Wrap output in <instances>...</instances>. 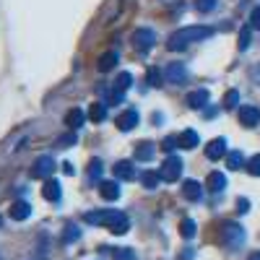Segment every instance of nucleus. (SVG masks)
<instances>
[{
	"label": "nucleus",
	"instance_id": "0eeeda50",
	"mask_svg": "<svg viewBox=\"0 0 260 260\" xmlns=\"http://www.w3.org/2000/svg\"><path fill=\"white\" fill-rule=\"evenodd\" d=\"M164 76H167V83H185L187 68H185L182 62H169L167 71H164Z\"/></svg>",
	"mask_w": 260,
	"mask_h": 260
},
{
	"label": "nucleus",
	"instance_id": "4468645a",
	"mask_svg": "<svg viewBox=\"0 0 260 260\" xmlns=\"http://www.w3.org/2000/svg\"><path fill=\"white\" fill-rule=\"evenodd\" d=\"M177 146L180 148H195V146H201V136L195 133V130H182L177 136Z\"/></svg>",
	"mask_w": 260,
	"mask_h": 260
},
{
	"label": "nucleus",
	"instance_id": "393cba45",
	"mask_svg": "<svg viewBox=\"0 0 260 260\" xmlns=\"http://www.w3.org/2000/svg\"><path fill=\"white\" fill-rule=\"evenodd\" d=\"M141 182H143V187L154 190V187L161 182V175H156V172H143V175H141Z\"/></svg>",
	"mask_w": 260,
	"mask_h": 260
},
{
	"label": "nucleus",
	"instance_id": "20e7f679",
	"mask_svg": "<svg viewBox=\"0 0 260 260\" xmlns=\"http://www.w3.org/2000/svg\"><path fill=\"white\" fill-rule=\"evenodd\" d=\"M159 175H161L164 182H177L180 175H182V159H180V156H169V159L161 164Z\"/></svg>",
	"mask_w": 260,
	"mask_h": 260
},
{
	"label": "nucleus",
	"instance_id": "c85d7f7f",
	"mask_svg": "<svg viewBox=\"0 0 260 260\" xmlns=\"http://www.w3.org/2000/svg\"><path fill=\"white\" fill-rule=\"evenodd\" d=\"M250 31H252V26H250V24L240 31V50H247V47H250Z\"/></svg>",
	"mask_w": 260,
	"mask_h": 260
},
{
	"label": "nucleus",
	"instance_id": "f8f14e48",
	"mask_svg": "<svg viewBox=\"0 0 260 260\" xmlns=\"http://www.w3.org/2000/svg\"><path fill=\"white\" fill-rule=\"evenodd\" d=\"M29 216H31V206H29L26 201L11 203V219H13V221H26Z\"/></svg>",
	"mask_w": 260,
	"mask_h": 260
},
{
	"label": "nucleus",
	"instance_id": "1a4fd4ad",
	"mask_svg": "<svg viewBox=\"0 0 260 260\" xmlns=\"http://www.w3.org/2000/svg\"><path fill=\"white\" fill-rule=\"evenodd\" d=\"M240 122H242L245 127H255V125H260V110H257V107H252V104L240 107Z\"/></svg>",
	"mask_w": 260,
	"mask_h": 260
},
{
	"label": "nucleus",
	"instance_id": "f03ea898",
	"mask_svg": "<svg viewBox=\"0 0 260 260\" xmlns=\"http://www.w3.org/2000/svg\"><path fill=\"white\" fill-rule=\"evenodd\" d=\"M213 34V29L211 26H182V29H177V31H172L169 34V39H167V50H185V47H190V45H195V42H203V39H208Z\"/></svg>",
	"mask_w": 260,
	"mask_h": 260
},
{
	"label": "nucleus",
	"instance_id": "7c9ffc66",
	"mask_svg": "<svg viewBox=\"0 0 260 260\" xmlns=\"http://www.w3.org/2000/svg\"><path fill=\"white\" fill-rule=\"evenodd\" d=\"M237 102H240V91H226V96H224V107H229V110H232V107H237Z\"/></svg>",
	"mask_w": 260,
	"mask_h": 260
},
{
	"label": "nucleus",
	"instance_id": "c756f323",
	"mask_svg": "<svg viewBox=\"0 0 260 260\" xmlns=\"http://www.w3.org/2000/svg\"><path fill=\"white\" fill-rule=\"evenodd\" d=\"M195 8H198L201 13H208L216 8V0H195Z\"/></svg>",
	"mask_w": 260,
	"mask_h": 260
},
{
	"label": "nucleus",
	"instance_id": "2f4dec72",
	"mask_svg": "<svg viewBox=\"0 0 260 260\" xmlns=\"http://www.w3.org/2000/svg\"><path fill=\"white\" fill-rule=\"evenodd\" d=\"M89 177H91V180H99V177H102V161H99V159H94V161L89 164Z\"/></svg>",
	"mask_w": 260,
	"mask_h": 260
},
{
	"label": "nucleus",
	"instance_id": "58836bf2",
	"mask_svg": "<svg viewBox=\"0 0 260 260\" xmlns=\"http://www.w3.org/2000/svg\"><path fill=\"white\" fill-rule=\"evenodd\" d=\"M62 172H65V175H76V167H73L71 161H65V164H62Z\"/></svg>",
	"mask_w": 260,
	"mask_h": 260
},
{
	"label": "nucleus",
	"instance_id": "423d86ee",
	"mask_svg": "<svg viewBox=\"0 0 260 260\" xmlns=\"http://www.w3.org/2000/svg\"><path fill=\"white\" fill-rule=\"evenodd\" d=\"M133 45H136V50H141V52L151 50V47L156 45V31H154V29H136V31H133Z\"/></svg>",
	"mask_w": 260,
	"mask_h": 260
},
{
	"label": "nucleus",
	"instance_id": "473e14b6",
	"mask_svg": "<svg viewBox=\"0 0 260 260\" xmlns=\"http://www.w3.org/2000/svg\"><path fill=\"white\" fill-rule=\"evenodd\" d=\"M73 240H78V229H76V226H68V232L62 234V242L68 245V242H73Z\"/></svg>",
	"mask_w": 260,
	"mask_h": 260
},
{
	"label": "nucleus",
	"instance_id": "e433bc0d",
	"mask_svg": "<svg viewBox=\"0 0 260 260\" xmlns=\"http://www.w3.org/2000/svg\"><path fill=\"white\" fill-rule=\"evenodd\" d=\"M175 146H177V136H169V138H164V143H161L164 151H172Z\"/></svg>",
	"mask_w": 260,
	"mask_h": 260
},
{
	"label": "nucleus",
	"instance_id": "bb28decb",
	"mask_svg": "<svg viewBox=\"0 0 260 260\" xmlns=\"http://www.w3.org/2000/svg\"><path fill=\"white\" fill-rule=\"evenodd\" d=\"M180 234L185 237V240L195 237V221H192V219H182V224H180Z\"/></svg>",
	"mask_w": 260,
	"mask_h": 260
},
{
	"label": "nucleus",
	"instance_id": "4c0bfd02",
	"mask_svg": "<svg viewBox=\"0 0 260 260\" xmlns=\"http://www.w3.org/2000/svg\"><path fill=\"white\" fill-rule=\"evenodd\" d=\"M237 211L247 213V211H250V201H247V198H240V201H237Z\"/></svg>",
	"mask_w": 260,
	"mask_h": 260
},
{
	"label": "nucleus",
	"instance_id": "6e6552de",
	"mask_svg": "<svg viewBox=\"0 0 260 260\" xmlns=\"http://www.w3.org/2000/svg\"><path fill=\"white\" fill-rule=\"evenodd\" d=\"M206 156L211 161H219L226 156V138H213L208 146H206Z\"/></svg>",
	"mask_w": 260,
	"mask_h": 260
},
{
	"label": "nucleus",
	"instance_id": "aec40b11",
	"mask_svg": "<svg viewBox=\"0 0 260 260\" xmlns=\"http://www.w3.org/2000/svg\"><path fill=\"white\" fill-rule=\"evenodd\" d=\"M154 151H156V146H154V143L143 141V143H138V146H136V159H138V161H151Z\"/></svg>",
	"mask_w": 260,
	"mask_h": 260
},
{
	"label": "nucleus",
	"instance_id": "4be33fe9",
	"mask_svg": "<svg viewBox=\"0 0 260 260\" xmlns=\"http://www.w3.org/2000/svg\"><path fill=\"white\" fill-rule=\"evenodd\" d=\"M226 167L240 172V169H247V161H245V156L240 154V151H232V154H226Z\"/></svg>",
	"mask_w": 260,
	"mask_h": 260
},
{
	"label": "nucleus",
	"instance_id": "a878e982",
	"mask_svg": "<svg viewBox=\"0 0 260 260\" xmlns=\"http://www.w3.org/2000/svg\"><path fill=\"white\" fill-rule=\"evenodd\" d=\"M112 257L115 260H136V250H130V247H115Z\"/></svg>",
	"mask_w": 260,
	"mask_h": 260
},
{
	"label": "nucleus",
	"instance_id": "2eb2a0df",
	"mask_svg": "<svg viewBox=\"0 0 260 260\" xmlns=\"http://www.w3.org/2000/svg\"><path fill=\"white\" fill-rule=\"evenodd\" d=\"M112 172H115L117 180H136V167L130 164V161H117L112 167Z\"/></svg>",
	"mask_w": 260,
	"mask_h": 260
},
{
	"label": "nucleus",
	"instance_id": "79ce46f5",
	"mask_svg": "<svg viewBox=\"0 0 260 260\" xmlns=\"http://www.w3.org/2000/svg\"><path fill=\"white\" fill-rule=\"evenodd\" d=\"M0 221H3V219H0Z\"/></svg>",
	"mask_w": 260,
	"mask_h": 260
},
{
	"label": "nucleus",
	"instance_id": "39448f33",
	"mask_svg": "<svg viewBox=\"0 0 260 260\" xmlns=\"http://www.w3.org/2000/svg\"><path fill=\"white\" fill-rule=\"evenodd\" d=\"M55 172V159L52 156H39L31 164V180H50Z\"/></svg>",
	"mask_w": 260,
	"mask_h": 260
},
{
	"label": "nucleus",
	"instance_id": "ea45409f",
	"mask_svg": "<svg viewBox=\"0 0 260 260\" xmlns=\"http://www.w3.org/2000/svg\"><path fill=\"white\" fill-rule=\"evenodd\" d=\"M190 257H192V250H185V252H182V257H180V260H190Z\"/></svg>",
	"mask_w": 260,
	"mask_h": 260
},
{
	"label": "nucleus",
	"instance_id": "b1692460",
	"mask_svg": "<svg viewBox=\"0 0 260 260\" xmlns=\"http://www.w3.org/2000/svg\"><path fill=\"white\" fill-rule=\"evenodd\" d=\"M89 117H91L94 122H102V120L107 117V104L94 102V104H91V110H89Z\"/></svg>",
	"mask_w": 260,
	"mask_h": 260
},
{
	"label": "nucleus",
	"instance_id": "dca6fc26",
	"mask_svg": "<svg viewBox=\"0 0 260 260\" xmlns=\"http://www.w3.org/2000/svg\"><path fill=\"white\" fill-rule=\"evenodd\" d=\"M182 195L187 201H201V195H203V185L198 182V180H187L185 185H182Z\"/></svg>",
	"mask_w": 260,
	"mask_h": 260
},
{
	"label": "nucleus",
	"instance_id": "7ed1b4c3",
	"mask_svg": "<svg viewBox=\"0 0 260 260\" xmlns=\"http://www.w3.org/2000/svg\"><path fill=\"white\" fill-rule=\"evenodd\" d=\"M221 245L229 247V250H237V247H242L245 245V229L240 224H234V221H226L221 226Z\"/></svg>",
	"mask_w": 260,
	"mask_h": 260
},
{
	"label": "nucleus",
	"instance_id": "9d476101",
	"mask_svg": "<svg viewBox=\"0 0 260 260\" xmlns=\"http://www.w3.org/2000/svg\"><path fill=\"white\" fill-rule=\"evenodd\" d=\"M138 120H141V117H138V112H136V110H125L122 115H117L115 125L122 130V133H127V130H133V127L138 125Z\"/></svg>",
	"mask_w": 260,
	"mask_h": 260
},
{
	"label": "nucleus",
	"instance_id": "a211bd4d",
	"mask_svg": "<svg viewBox=\"0 0 260 260\" xmlns=\"http://www.w3.org/2000/svg\"><path fill=\"white\" fill-rule=\"evenodd\" d=\"M42 195H45V201H52V203H57V201H60V195H62V190H60V182H55V180H45V187H42Z\"/></svg>",
	"mask_w": 260,
	"mask_h": 260
},
{
	"label": "nucleus",
	"instance_id": "6ab92c4d",
	"mask_svg": "<svg viewBox=\"0 0 260 260\" xmlns=\"http://www.w3.org/2000/svg\"><path fill=\"white\" fill-rule=\"evenodd\" d=\"M99 195L104 201H117L120 198V185L117 182H102L99 185Z\"/></svg>",
	"mask_w": 260,
	"mask_h": 260
},
{
	"label": "nucleus",
	"instance_id": "ddd939ff",
	"mask_svg": "<svg viewBox=\"0 0 260 260\" xmlns=\"http://www.w3.org/2000/svg\"><path fill=\"white\" fill-rule=\"evenodd\" d=\"M185 102H187V107H192V110H203V107L208 104V91H206V89H198V91H190Z\"/></svg>",
	"mask_w": 260,
	"mask_h": 260
},
{
	"label": "nucleus",
	"instance_id": "412c9836",
	"mask_svg": "<svg viewBox=\"0 0 260 260\" xmlns=\"http://www.w3.org/2000/svg\"><path fill=\"white\" fill-rule=\"evenodd\" d=\"M226 187V177L221 175V172H211L208 175V190L211 192H221Z\"/></svg>",
	"mask_w": 260,
	"mask_h": 260
},
{
	"label": "nucleus",
	"instance_id": "a19ab883",
	"mask_svg": "<svg viewBox=\"0 0 260 260\" xmlns=\"http://www.w3.org/2000/svg\"><path fill=\"white\" fill-rule=\"evenodd\" d=\"M247 260H260V252H252V255H250Z\"/></svg>",
	"mask_w": 260,
	"mask_h": 260
},
{
	"label": "nucleus",
	"instance_id": "f704fd0d",
	"mask_svg": "<svg viewBox=\"0 0 260 260\" xmlns=\"http://www.w3.org/2000/svg\"><path fill=\"white\" fill-rule=\"evenodd\" d=\"M250 26L260 31V6H257V8H255V11L250 13Z\"/></svg>",
	"mask_w": 260,
	"mask_h": 260
},
{
	"label": "nucleus",
	"instance_id": "f257e3e1",
	"mask_svg": "<svg viewBox=\"0 0 260 260\" xmlns=\"http://www.w3.org/2000/svg\"><path fill=\"white\" fill-rule=\"evenodd\" d=\"M83 221L86 224H94V226H107L112 234H125L130 229V219H127L122 211H115V208L89 211V213H83Z\"/></svg>",
	"mask_w": 260,
	"mask_h": 260
},
{
	"label": "nucleus",
	"instance_id": "f3484780",
	"mask_svg": "<svg viewBox=\"0 0 260 260\" xmlns=\"http://www.w3.org/2000/svg\"><path fill=\"white\" fill-rule=\"evenodd\" d=\"M130 83H133V76H130L127 71H122V73L117 76V81H115V102L122 99V94L130 89Z\"/></svg>",
	"mask_w": 260,
	"mask_h": 260
},
{
	"label": "nucleus",
	"instance_id": "5701e85b",
	"mask_svg": "<svg viewBox=\"0 0 260 260\" xmlns=\"http://www.w3.org/2000/svg\"><path fill=\"white\" fill-rule=\"evenodd\" d=\"M65 125H68L71 130L81 127V125H83V112H81V110H71L68 115H65Z\"/></svg>",
	"mask_w": 260,
	"mask_h": 260
},
{
	"label": "nucleus",
	"instance_id": "9b49d317",
	"mask_svg": "<svg viewBox=\"0 0 260 260\" xmlns=\"http://www.w3.org/2000/svg\"><path fill=\"white\" fill-rule=\"evenodd\" d=\"M115 65H117V52L110 50V52H102V55H99V60H96V71H99V73H110Z\"/></svg>",
	"mask_w": 260,
	"mask_h": 260
},
{
	"label": "nucleus",
	"instance_id": "cd10ccee",
	"mask_svg": "<svg viewBox=\"0 0 260 260\" xmlns=\"http://www.w3.org/2000/svg\"><path fill=\"white\" fill-rule=\"evenodd\" d=\"M247 172L252 177H260V154H255L250 161H247Z\"/></svg>",
	"mask_w": 260,
	"mask_h": 260
},
{
	"label": "nucleus",
	"instance_id": "72a5a7b5",
	"mask_svg": "<svg viewBox=\"0 0 260 260\" xmlns=\"http://www.w3.org/2000/svg\"><path fill=\"white\" fill-rule=\"evenodd\" d=\"M73 143H76V133H68V136H62V138L57 141L60 148H68V146H73Z\"/></svg>",
	"mask_w": 260,
	"mask_h": 260
},
{
	"label": "nucleus",
	"instance_id": "c9c22d12",
	"mask_svg": "<svg viewBox=\"0 0 260 260\" xmlns=\"http://www.w3.org/2000/svg\"><path fill=\"white\" fill-rule=\"evenodd\" d=\"M148 83H151V86H161V73L151 68V71H148Z\"/></svg>",
	"mask_w": 260,
	"mask_h": 260
}]
</instances>
